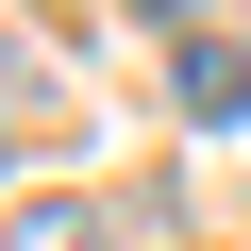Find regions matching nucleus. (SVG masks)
Returning <instances> with one entry per match:
<instances>
[{
	"label": "nucleus",
	"mask_w": 251,
	"mask_h": 251,
	"mask_svg": "<svg viewBox=\"0 0 251 251\" xmlns=\"http://www.w3.org/2000/svg\"><path fill=\"white\" fill-rule=\"evenodd\" d=\"M184 117H201V134H234V117H251V50H218V34H184Z\"/></svg>",
	"instance_id": "nucleus-2"
},
{
	"label": "nucleus",
	"mask_w": 251,
	"mask_h": 251,
	"mask_svg": "<svg viewBox=\"0 0 251 251\" xmlns=\"http://www.w3.org/2000/svg\"><path fill=\"white\" fill-rule=\"evenodd\" d=\"M0 251H134V234H117V201H17Z\"/></svg>",
	"instance_id": "nucleus-1"
},
{
	"label": "nucleus",
	"mask_w": 251,
	"mask_h": 251,
	"mask_svg": "<svg viewBox=\"0 0 251 251\" xmlns=\"http://www.w3.org/2000/svg\"><path fill=\"white\" fill-rule=\"evenodd\" d=\"M134 17H151V34H201V0H134Z\"/></svg>",
	"instance_id": "nucleus-3"
}]
</instances>
